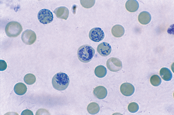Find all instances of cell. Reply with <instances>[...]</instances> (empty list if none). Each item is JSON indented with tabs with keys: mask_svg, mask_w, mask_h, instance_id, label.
Here are the masks:
<instances>
[{
	"mask_svg": "<svg viewBox=\"0 0 174 115\" xmlns=\"http://www.w3.org/2000/svg\"><path fill=\"white\" fill-rule=\"evenodd\" d=\"M37 17L39 22L44 24L51 22L53 19V15L52 12L47 9H43L40 10L38 13Z\"/></svg>",
	"mask_w": 174,
	"mask_h": 115,
	"instance_id": "obj_4",
	"label": "cell"
},
{
	"mask_svg": "<svg viewBox=\"0 0 174 115\" xmlns=\"http://www.w3.org/2000/svg\"><path fill=\"white\" fill-rule=\"evenodd\" d=\"M80 2L81 5L84 8H90L93 6L95 3V0H81Z\"/></svg>",
	"mask_w": 174,
	"mask_h": 115,
	"instance_id": "obj_21",
	"label": "cell"
},
{
	"mask_svg": "<svg viewBox=\"0 0 174 115\" xmlns=\"http://www.w3.org/2000/svg\"><path fill=\"white\" fill-rule=\"evenodd\" d=\"M22 30L23 28L20 24L16 21L9 22L5 28L6 35L11 37H17L21 34Z\"/></svg>",
	"mask_w": 174,
	"mask_h": 115,
	"instance_id": "obj_3",
	"label": "cell"
},
{
	"mask_svg": "<svg viewBox=\"0 0 174 115\" xmlns=\"http://www.w3.org/2000/svg\"><path fill=\"white\" fill-rule=\"evenodd\" d=\"M53 12L57 18L66 20L69 14L68 9L65 6H60L56 8Z\"/></svg>",
	"mask_w": 174,
	"mask_h": 115,
	"instance_id": "obj_10",
	"label": "cell"
},
{
	"mask_svg": "<svg viewBox=\"0 0 174 115\" xmlns=\"http://www.w3.org/2000/svg\"><path fill=\"white\" fill-rule=\"evenodd\" d=\"M26 86L22 83H18L15 85L14 87L15 93L17 95H22L24 94L27 91Z\"/></svg>",
	"mask_w": 174,
	"mask_h": 115,
	"instance_id": "obj_15",
	"label": "cell"
},
{
	"mask_svg": "<svg viewBox=\"0 0 174 115\" xmlns=\"http://www.w3.org/2000/svg\"><path fill=\"white\" fill-rule=\"evenodd\" d=\"M93 93L95 96L99 99L105 98L107 94V89L102 86H98L96 87L94 89Z\"/></svg>",
	"mask_w": 174,
	"mask_h": 115,
	"instance_id": "obj_11",
	"label": "cell"
},
{
	"mask_svg": "<svg viewBox=\"0 0 174 115\" xmlns=\"http://www.w3.org/2000/svg\"><path fill=\"white\" fill-rule=\"evenodd\" d=\"M70 81L68 76L66 74L60 72L53 77L52 83L53 87L58 90H63L68 87Z\"/></svg>",
	"mask_w": 174,
	"mask_h": 115,
	"instance_id": "obj_1",
	"label": "cell"
},
{
	"mask_svg": "<svg viewBox=\"0 0 174 115\" xmlns=\"http://www.w3.org/2000/svg\"><path fill=\"white\" fill-rule=\"evenodd\" d=\"M104 36L103 31L99 27L93 28L90 31L89 33L90 39L95 42H99L102 41L104 38Z\"/></svg>",
	"mask_w": 174,
	"mask_h": 115,
	"instance_id": "obj_7",
	"label": "cell"
},
{
	"mask_svg": "<svg viewBox=\"0 0 174 115\" xmlns=\"http://www.w3.org/2000/svg\"><path fill=\"white\" fill-rule=\"evenodd\" d=\"M135 88L131 83H125L120 87V91L123 95L129 96L131 95L134 93Z\"/></svg>",
	"mask_w": 174,
	"mask_h": 115,
	"instance_id": "obj_9",
	"label": "cell"
},
{
	"mask_svg": "<svg viewBox=\"0 0 174 115\" xmlns=\"http://www.w3.org/2000/svg\"><path fill=\"white\" fill-rule=\"evenodd\" d=\"M21 115H33V112L29 109H26L24 110L21 114Z\"/></svg>",
	"mask_w": 174,
	"mask_h": 115,
	"instance_id": "obj_25",
	"label": "cell"
},
{
	"mask_svg": "<svg viewBox=\"0 0 174 115\" xmlns=\"http://www.w3.org/2000/svg\"><path fill=\"white\" fill-rule=\"evenodd\" d=\"M24 81L27 84L32 85L35 82L36 78L35 76L33 74H28L24 76Z\"/></svg>",
	"mask_w": 174,
	"mask_h": 115,
	"instance_id": "obj_19",
	"label": "cell"
},
{
	"mask_svg": "<svg viewBox=\"0 0 174 115\" xmlns=\"http://www.w3.org/2000/svg\"><path fill=\"white\" fill-rule=\"evenodd\" d=\"M87 110L89 114H95L99 112L100 110L99 106L96 102H91L88 105Z\"/></svg>",
	"mask_w": 174,
	"mask_h": 115,
	"instance_id": "obj_18",
	"label": "cell"
},
{
	"mask_svg": "<svg viewBox=\"0 0 174 115\" xmlns=\"http://www.w3.org/2000/svg\"><path fill=\"white\" fill-rule=\"evenodd\" d=\"M7 67V65L6 62L3 60H0V70L3 71L5 70Z\"/></svg>",
	"mask_w": 174,
	"mask_h": 115,
	"instance_id": "obj_23",
	"label": "cell"
},
{
	"mask_svg": "<svg viewBox=\"0 0 174 115\" xmlns=\"http://www.w3.org/2000/svg\"><path fill=\"white\" fill-rule=\"evenodd\" d=\"M97 50L100 55L105 57L110 54L111 51V48L108 43L103 42L98 45Z\"/></svg>",
	"mask_w": 174,
	"mask_h": 115,
	"instance_id": "obj_8",
	"label": "cell"
},
{
	"mask_svg": "<svg viewBox=\"0 0 174 115\" xmlns=\"http://www.w3.org/2000/svg\"><path fill=\"white\" fill-rule=\"evenodd\" d=\"M160 74L162 79L165 81L170 80L172 77V74L169 69L166 67L162 68L160 71Z\"/></svg>",
	"mask_w": 174,
	"mask_h": 115,
	"instance_id": "obj_16",
	"label": "cell"
},
{
	"mask_svg": "<svg viewBox=\"0 0 174 115\" xmlns=\"http://www.w3.org/2000/svg\"><path fill=\"white\" fill-rule=\"evenodd\" d=\"M21 39L25 44L31 45L36 41V36L35 33L31 29H26L22 33Z\"/></svg>",
	"mask_w": 174,
	"mask_h": 115,
	"instance_id": "obj_5",
	"label": "cell"
},
{
	"mask_svg": "<svg viewBox=\"0 0 174 115\" xmlns=\"http://www.w3.org/2000/svg\"><path fill=\"white\" fill-rule=\"evenodd\" d=\"M42 114H44V115L46 114H50L49 113L48 111L45 109H39L36 113V115H42Z\"/></svg>",
	"mask_w": 174,
	"mask_h": 115,
	"instance_id": "obj_24",
	"label": "cell"
},
{
	"mask_svg": "<svg viewBox=\"0 0 174 115\" xmlns=\"http://www.w3.org/2000/svg\"><path fill=\"white\" fill-rule=\"evenodd\" d=\"M106 66L109 70L113 72H118L122 67L121 61L118 58L113 57L111 58L108 60Z\"/></svg>",
	"mask_w": 174,
	"mask_h": 115,
	"instance_id": "obj_6",
	"label": "cell"
},
{
	"mask_svg": "<svg viewBox=\"0 0 174 115\" xmlns=\"http://www.w3.org/2000/svg\"><path fill=\"white\" fill-rule=\"evenodd\" d=\"M107 72L106 68L104 66L101 65L96 67L94 70L95 75L99 78H103L106 75Z\"/></svg>",
	"mask_w": 174,
	"mask_h": 115,
	"instance_id": "obj_17",
	"label": "cell"
},
{
	"mask_svg": "<svg viewBox=\"0 0 174 115\" xmlns=\"http://www.w3.org/2000/svg\"><path fill=\"white\" fill-rule=\"evenodd\" d=\"M139 107L137 103L135 102L130 103L128 105V110L131 113H135L138 110Z\"/></svg>",
	"mask_w": 174,
	"mask_h": 115,
	"instance_id": "obj_22",
	"label": "cell"
},
{
	"mask_svg": "<svg viewBox=\"0 0 174 115\" xmlns=\"http://www.w3.org/2000/svg\"><path fill=\"white\" fill-rule=\"evenodd\" d=\"M150 13L146 11L141 12L139 15L138 20L139 22L143 25H146L150 22L151 20Z\"/></svg>",
	"mask_w": 174,
	"mask_h": 115,
	"instance_id": "obj_12",
	"label": "cell"
},
{
	"mask_svg": "<svg viewBox=\"0 0 174 115\" xmlns=\"http://www.w3.org/2000/svg\"><path fill=\"white\" fill-rule=\"evenodd\" d=\"M126 10L130 12H134L137 11L139 7L138 1L135 0H128L125 4Z\"/></svg>",
	"mask_w": 174,
	"mask_h": 115,
	"instance_id": "obj_13",
	"label": "cell"
},
{
	"mask_svg": "<svg viewBox=\"0 0 174 115\" xmlns=\"http://www.w3.org/2000/svg\"><path fill=\"white\" fill-rule=\"evenodd\" d=\"M150 82L151 84L155 86H159L161 83V79L157 75H152L150 79Z\"/></svg>",
	"mask_w": 174,
	"mask_h": 115,
	"instance_id": "obj_20",
	"label": "cell"
},
{
	"mask_svg": "<svg viewBox=\"0 0 174 115\" xmlns=\"http://www.w3.org/2000/svg\"><path fill=\"white\" fill-rule=\"evenodd\" d=\"M95 53V50L91 46L85 44L80 47L77 50V56L81 62L87 63L90 62Z\"/></svg>",
	"mask_w": 174,
	"mask_h": 115,
	"instance_id": "obj_2",
	"label": "cell"
},
{
	"mask_svg": "<svg viewBox=\"0 0 174 115\" xmlns=\"http://www.w3.org/2000/svg\"><path fill=\"white\" fill-rule=\"evenodd\" d=\"M111 32L113 35L116 37H120L124 34L125 30L122 25H114L112 28Z\"/></svg>",
	"mask_w": 174,
	"mask_h": 115,
	"instance_id": "obj_14",
	"label": "cell"
}]
</instances>
